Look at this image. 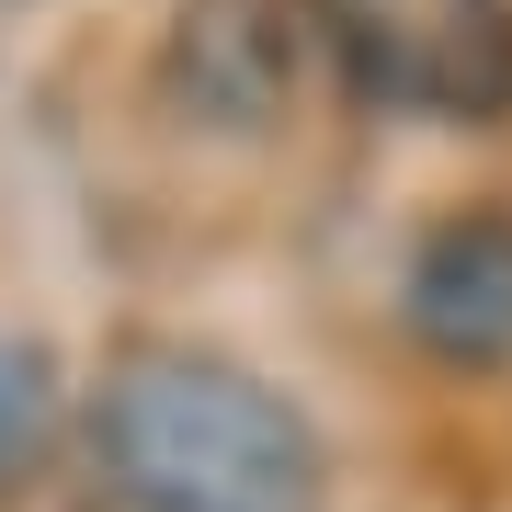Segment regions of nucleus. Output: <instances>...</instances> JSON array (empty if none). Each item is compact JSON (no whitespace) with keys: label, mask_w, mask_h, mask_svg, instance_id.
Listing matches in <instances>:
<instances>
[{"label":"nucleus","mask_w":512,"mask_h":512,"mask_svg":"<svg viewBox=\"0 0 512 512\" xmlns=\"http://www.w3.org/2000/svg\"><path fill=\"white\" fill-rule=\"evenodd\" d=\"M92 467L114 512H330L319 421L194 342H126L103 365Z\"/></svg>","instance_id":"1"},{"label":"nucleus","mask_w":512,"mask_h":512,"mask_svg":"<svg viewBox=\"0 0 512 512\" xmlns=\"http://www.w3.org/2000/svg\"><path fill=\"white\" fill-rule=\"evenodd\" d=\"M353 103L421 126H501L512 114V0H308Z\"/></svg>","instance_id":"2"},{"label":"nucleus","mask_w":512,"mask_h":512,"mask_svg":"<svg viewBox=\"0 0 512 512\" xmlns=\"http://www.w3.org/2000/svg\"><path fill=\"white\" fill-rule=\"evenodd\" d=\"M296 57H308L296 0H183L160 46V92L205 137H262L296 103Z\"/></svg>","instance_id":"3"},{"label":"nucleus","mask_w":512,"mask_h":512,"mask_svg":"<svg viewBox=\"0 0 512 512\" xmlns=\"http://www.w3.org/2000/svg\"><path fill=\"white\" fill-rule=\"evenodd\" d=\"M399 319L456 376L512 365V205H456V217L421 228V251L399 274Z\"/></svg>","instance_id":"4"},{"label":"nucleus","mask_w":512,"mask_h":512,"mask_svg":"<svg viewBox=\"0 0 512 512\" xmlns=\"http://www.w3.org/2000/svg\"><path fill=\"white\" fill-rule=\"evenodd\" d=\"M69 444V365L35 330H0V501H23Z\"/></svg>","instance_id":"5"}]
</instances>
